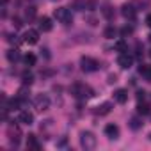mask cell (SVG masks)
<instances>
[{
  "mask_svg": "<svg viewBox=\"0 0 151 151\" xmlns=\"http://www.w3.org/2000/svg\"><path fill=\"white\" fill-rule=\"evenodd\" d=\"M27 147H29V149H36V151L41 147L39 142H37V139H36V135H29V137H27Z\"/></svg>",
  "mask_w": 151,
  "mask_h": 151,
  "instance_id": "obj_14",
  "label": "cell"
},
{
  "mask_svg": "<svg viewBox=\"0 0 151 151\" xmlns=\"http://www.w3.org/2000/svg\"><path fill=\"white\" fill-rule=\"evenodd\" d=\"M25 64L27 66H34L36 64V55L34 53H27L25 55Z\"/></svg>",
  "mask_w": 151,
  "mask_h": 151,
  "instance_id": "obj_19",
  "label": "cell"
},
{
  "mask_svg": "<svg viewBox=\"0 0 151 151\" xmlns=\"http://www.w3.org/2000/svg\"><path fill=\"white\" fill-rule=\"evenodd\" d=\"M71 93H73V96H77V98H91V96H94L93 89L89 86H86V84H75L71 87Z\"/></svg>",
  "mask_w": 151,
  "mask_h": 151,
  "instance_id": "obj_2",
  "label": "cell"
},
{
  "mask_svg": "<svg viewBox=\"0 0 151 151\" xmlns=\"http://www.w3.org/2000/svg\"><path fill=\"white\" fill-rule=\"evenodd\" d=\"M80 144H82L84 149H94L96 144H98V140H96V137H94L93 132H82L80 133Z\"/></svg>",
  "mask_w": 151,
  "mask_h": 151,
  "instance_id": "obj_3",
  "label": "cell"
},
{
  "mask_svg": "<svg viewBox=\"0 0 151 151\" xmlns=\"http://www.w3.org/2000/svg\"><path fill=\"white\" fill-rule=\"evenodd\" d=\"M37 41H39V32H37V30H34V29L25 30V34H23V43H27V45H36Z\"/></svg>",
  "mask_w": 151,
  "mask_h": 151,
  "instance_id": "obj_7",
  "label": "cell"
},
{
  "mask_svg": "<svg viewBox=\"0 0 151 151\" xmlns=\"http://www.w3.org/2000/svg\"><path fill=\"white\" fill-rule=\"evenodd\" d=\"M146 23H147V27H151V14H147V18H146Z\"/></svg>",
  "mask_w": 151,
  "mask_h": 151,
  "instance_id": "obj_30",
  "label": "cell"
},
{
  "mask_svg": "<svg viewBox=\"0 0 151 151\" xmlns=\"http://www.w3.org/2000/svg\"><path fill=\"white\" fill-rule=\"evenodd\" d=\"M117 64H119L123 69H130V68L133 66V55H130L128 52L119 53V57H117Z\"/></svg>",
  "mask_w": 151,
  "mask_h": 151,
  "instance_id": "obj_6",
  "label": "cell"
},
{
  "mask_svg": "<svg viewBox=\"0 0 151 151\" xmlns=\"http://www.w3.org/2000/svg\"><path fill=\"white\" fill-rule=\"evenodd\" d=\"M100 116H105V114H109L110 112V103H103L101 107H98V110H96Z\"/></svg>",
  "mask_w": 151,
  "mask_h": 151,
  "instance_id": "obj_17",
  "label": "cell"
},
{
  "mask_svg": "<svg viewBox=\"0 0 151 151\" xmlns=\"http://www.w3.org/2000/svg\"><path fill=\"white\" fill-rule=\"evenodd\" d=\"M53 16H55V20L60 22L62 25H69V23H73V14H71V11L66 9V7H57V9L53 11Z\"/></svg>",
  "mask_w": 151,
  "mask_h": 151,
  "instance_id": "obj_1",
  "label": "cell"
},
{
  "mask_svg": "<svg viewBox=\"0 0 151 151\" xmlns=\"http://www.w3.org/2000/svg\"><path fill=\"white\" fill-rule=\"evenodd\" d=\"M149 41H151V36H149Z\"/></svg>",
  "mask_w": 151,
  "mask_h": 151,
  "instance_id": "obj_31",
  "label": "cell"
},
{
  "mask_svg": "<svg viewBox=\"0 0 151 151\" xmlns=\"http://www.w3.org/2000/svg\"><path fill=\"white\" fill-rule=\"evenodd\" d=\"M149 57H151V52H149Z\"/></svg>",
  "mask_w": 151,
  "mask_h": 151,
  "instance_id": "obj_32",
  "label": "cell"
},
{
  "mask_svg": "<svg viewBox=\"0 0 151 151\" xmlns=\"http://www.w3.org/2000/svg\"><path fill=\"white\" fill-rule=\"evenodd\" d=\"M116 34H117V30H116V27H112V25H110V27H107V29L103 30V36H105L107 39H114V36H116Z\"/></svg>",
  "mask_w": 151,
  "mask_h": 151,
  "instance_id": "obj_15",
  "label": "cell"
},
{
  "mask_svg": "<svg viewBox=\"0 0 151 151\" xmlns=\"http://www.w3.org/2000/svg\"><path fill=\"white\" fill-rule=\"evenodd\" d=\"M114 82H117V77L116 75H109V84H114Z\"/></svg>",
  "mask_w": 151,
  "mask_h": 151,
  "instance_id": "obj_27",
  "label": "cell"
},
{
  "mask_svg": "<svg viewBox=\"0 0 151 151\" xmlns=\"http://www.w3.org/2000/svg\"><path fill=\"white\" fill-rule=\"evenodd\" d=\"M22 78H23V84H25V86H27V84L30 86V84L34 82V77H32V75H30V73H25V75H23V77H22Z\"/></svg>",
  "mask_w": 151,
  "mask_h": 151,
  "instance_id": "obj_23",
  "label": "cell"
},
{
  "mask_svg": "<svg viewBox=\"0 0 151 151\" xmlns=\"http://www.w3.org/2000/svg\"><path fill=\"white\" fill-rule=\"evenodd\" d=\"M139 73L146 78V82H151V66H147V64H140V66H139Z\"/></svg>",
  "mask_w": 151,
  "mask_h": 151,
  "instance_id": "obj_13",
  "label": "cell"
},
{
  "mask_svg": "<svg viewBox=\"0 0 151 151\" xmlns=\"http://www.w3.org/2000/svg\"><path fill=\"white\" fill-rule=\"evenodd\" d=\"M116 50H117L119 53H124V52H128V46H126L124 41H117V43H116Z\"/></svg>",
  "mask_w": 151,
  "mask_h": 151,
  "instance_id": "obj_18",
  "label": "cell"
},
{
  "mask_svg": "<svg viewBox=\"0 0 151 151\" xmlns=\"http://www.w3.org/2000/svg\"><path fill=\"white\" fill-rule=\"evenodd\" d=\"M34 14H36V9L34 7H29L27 9V18H34Z\"/></svg>",
  "mask_w": 151,
  "mask_h": 151,
  "instance_id": "obj_26",
  "label": "cell"
},
{
  "mask_svg": "<svg viewBox=\"0 0 151 151\" xmlns=\"http://www.w3.org/2000/svg\"><path fill=\"white\" fill-rule=\"evenodd\" d=\"M18 121L22 123V124H32L34 123V114L32 112H29V110H22L20 112V116H18Z\"/></svg>",
  "mask_w": 151,
  "mask_h": 151,
  "instance_id": "obj_9",
  "label": "cell"
},
{
  "mask_svg": "<svg viewBox=\"0 0 151 151\" xmlns=\"http://www.w3.org/2000/svg\"><path fill=\"white\" fill-rule=\"evenodd\" d=\"M101 13H103V16H105L107 20H112V16H114V13H112V7H109V6H105Z\"/></svg>",
  "mask_w": 151,
  "mask_h": 151,
  "instance_id": "obj_21",
  "label": "cell"
},
{
  "mask_svg": "<svg viewBox=\"0 0 151 151\" xmlns=\"http://www.w3.org/2000/svg\"><path fill=\"white\" fill-rule=\"evenodd\" d=\"M121 14L126 18V20H135V16H137V11L133 9V6H128V4H124L123 7H121Z\"/></svg>",
  "mask_w": 151,
  "mask_h": 151,
  "instance_id": "obj_8",
  "label": "cell"
},
{
  "mask_svg": "<svg viewBox=\"0 0 151 151\" xmlns=\"http://www.w3.org/2000/svg\"><path fill=\"white\" fill-rule=\"evenodd\" d=\"M18 107H20V100H18V98L9 100V109H11V110H16Z\"/></svg>",
  "mask_w": 151,
  "mask_h": 151,
  "instance_id": "obj_22",
  "label": "cell"
},
{
  "mask_svg": "<svg viewBox=\"0 0 151 151\" xmlns=\"http://www.w3.org/2000/svg\"><path fill=\"white\" fill-rule=\"evenodd\" d=\"M144 96H146V93H144V91H139V93H137V98H139V101H140V100H144Z\"/></svg>",
  "mask_w": 151,
  "mask_h": 151,
  "instance_id": "obj_28",
  "label": "cell"
},
{
  "mask_svg": "<svg viewBox=\"0 0 151 151\" xmlns=\"http://www.w3.org/2000/svg\"><path fill=\"white\" fill-rule=\"evenodd\" d=\"M105 135H107L109 139H117V135H119V128H117V124H114V123L107 124V126H105Z\"/></svg>",
  "mask_w": 151,
  "mask_h": 151,
  "instance_id": "obj_10",
  "label": "cell"
},
{
  "mask_svg": "<svg viewBox=\"0 0 151 151\" xmlns=\"http://www.w3.org/2000/svg\"><path fill=\"white\" fill-rule=\"evenodd\" d=\"M114 100L117 101V103H126L128 101V91L126 89H117L116 93H114Z\"/></svg>",
  "mask_w": 151,
  "mask_h": 151,
  "instance_id": "obj_11",
  "label": "cell"
},
{
  "mask_svg": "<svg viewBox=\"0 0 151 151\" xmlns=\"http://www.w3.org/2000/svg\"><path fill=\"white\" fill-rule=\"evenodd\" d=\"M80 64H82V69L87 71V73H93V71H98L100 69V62L93 57H82L80 59Z\"/></svg>",
  "mask_w": 151,
  "mask_h": 151,
  "instance_id": "obj_4",
  "label": "cell"
},
{
  "mask_svg": "<svg viewBox=\"0 0 151 151\" xmlns=\"http://www.w3.org/2000/svg\"><path fill=\"white\" fill-rule=\"evenodd\" d=\"M137 112L146 116V114H149L151 110H149V105H146V103H144V105H142V103H139V107H137Z\"/></svg>",
  "mask_w": 151,
  "mask_h": 151,
  "instance_id": "obj_20",
  "label": "cell"
},
{
  "mask_svg": "<svg viewBox=\"0 0 151 151\" xmlns=\"http://www.w3.org/2000/svg\"><path fill=\"white\" fill-rule=\"evenodd\" d=\"M52 20L48 18V16H43V18H39V30H43V32H50L52 30Z\"/></svg>",
  "mask_w": 151,
  "mask_h": 151,
  "instance_id": "obj_12",
  "label": "cell"
},
{
  "mask_svg": "<svg viewBox=\"0 0 151 151\" xmlns=\"http://www.w3.org/2000/svg\"><path fill=\"white\" fill-rule=\"evenodd\" d=\"M130 123H132V124H130V126H132V128H133V130H137V128H140V121H139V119H137V117H133V119H132V121H130Z\"/></svg>",
  "mask_w": 151,
  "mask_h": 151,
  "instance_id": "obj_24",
  "label": "cell"
},
{
  "mask_svg": "<svg viewBox=\"0 0 151 151\" xmlns=\"http://www.w3.org/2000/svg\"><path fill=\"white\" fill-rule=\"evenodd\" d=\"M14 27H16V29H18V27H22V23H20V20H18V18H14Z\"/></svg>",
  "mask_w": 151,
  "mask_h": 151,
  "instance_id": "obj_29",
  "label": "cell"
},
{
  "mask_svg": "<svg viewBox=\"0 0 151 151\" xmlns=\"http://www.w3.org/2000/svg\"><path fill=\"white\" fill-rule=\"evenodd\" d=\"M34 105H36V109H37L39 112L48 110V109H50V98H48L46 94H37V96L34 98Z\"/></svg>",
  "mask_w": 151,
  "mask_h": 151,
  "instance_id": "obj_5",
  "label": "cell"
},
{
  "mask_svg": "<svg viewBox=\"0 0 151 151\" xmlns=\"http://www.w3.org/2000/svg\"><path fill=\"white\" fill-rule=\"evenodd\" d=\"M7 59H9L11 62H16V60L20 59V52H18V50H14V48H13V50H9V52H7Z\"/></svg>",
  "mask_w": 151,
  "mask_h": 151,
  "instance_id": "obj_16",
  "label": "cell"
},
{
  "mask_svg": "<svg viewBox=\"0 0 151 151\" xmlns=\"http://www.w3.org/2000/svg\"><path fill=\"white\" fill-rule=\"evenodd\" d=\"M132 32H133V29H132V27H124V29L121 30V34H123V36H130Z\"/></svg>",
  "mask_w": 151,
  "mask_h": 151,
  "instance_id": "obj_25",
  "label": "cell"
}]
</instances>
